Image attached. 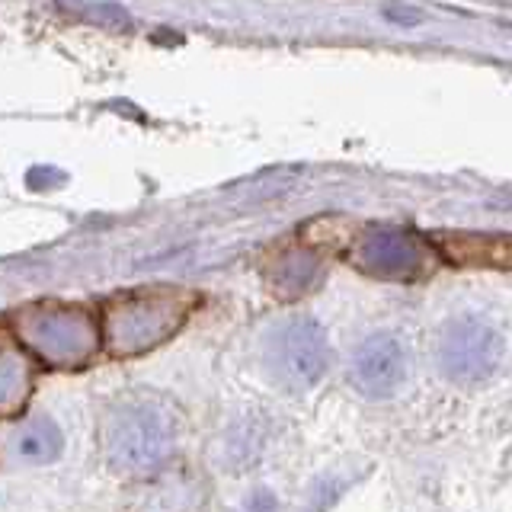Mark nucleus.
I'll list each match as a JSON object with an SVG mask.
<instances>
[{
  "instance_id": "f257e3e1",
  "label": "nucleus",
  "mask_w": 512,
  "mask_h": 512,
  "mask_svg": "<svg viewBox=\"0 0 512 512\" xmlns=\"http://www.w3.org/2000/svg\"><path fill=\"white\" fill-rule=\"evenodd\" d=\"M180 448V413L157 394L119 397L103 416V455L112 471L144 477L173 461Z\"/></svg>"
},
{
  "instance_id": "f03ea898",
  "label": "nucleus",
  "mask_w": 512,
  "mask_h": 512,
  "mask_svg": "<svg viewBox=\"0 0 512 512\" xmlns=\"http://www.w3.org/2000/svg\"><path fill=\"white\" fill-rule=\"evenodd\" d=\"M196 298L180 288H144L116 298L103 314V343L112 356H141L186 324Z\"/></svg>"
},
{
  "instance_id": "7ed1b4c3",
  "label": "nucleus",
  "mask_w": 512,
  "mask_h": 512,
  "mask_svg": "<svg viewBox=\"0 0 512 512\" xmlns=\"http://www.w3.org/2000/svg\"><path fill=\"white\" fill-rule=\"evenodd\" d=\"M263 372L288 394L314 391L330 368V343L314 317H285L272 324L260 346Z\"/></svg>"
},
{
  "instance_id": "20e7f679",
  "label": "nucleus",
  "mask_w": 512,
  "mask_h": 512,
  "mask_svg": "<svg viewBox=\"0 0 512 512\" xmlns=\"http://www.w3.org/2000/svg\"><path fill=\"white\" fill-rule=\"evenodd\" d=\"M16 336L48 365H84L103 333L96 320L74 304H32L16 314Z\"/></svg>"
},
{
  "instance_id": "39448f33",
  "label": "nucleus",
  "mask_w": 512,
  "mask_h": 512,
  "mask_svg": "<svg viewBox=\"0 0 512 512\" xmlns=\"http://www.w3.org/2000/svg\"><path fill=\"white\" fill-rule=\"evenodd\" d=\"M503 362V336L484 317L458 314L439 330V372L458 388H477Z\"/></svg>"
},
{
  "instance_id": "423d86ee",
  "label": "nucleus",
  "mask_w": 512,
  "mask_h": 512,
  "mask_svg": "<svg viewBox=\"0 0 512 512\" xmlns=\"http://www.w3.org/2000/svg\"><path fill=\"white\" fill-rule=\"evenodd\" d=\"M349 260L365 276L384 282H423L436 269L439 253L432 240H423L400 228H368L359 234Z\"/></svg>"
},
{
  "instance_id": "0eeeda50",
  "label": "nucleus",
  "mask_w": 512,
  "mask_h": 512,
  "mask_svg": "<svg viewBox=\"0 0 512 512\" xmlns=\"http://www.w3.org/2000/svg\"><path fill=\"white\" fill-rule=\"evenodd\" d=\"M407 378V352L394 333H368L346 359L349 388L365 400H388Z\"/></svg>"
},
{
  "instance_id": "6e6552de",
  "label": "nucleus",
  "mask_w": 512,
  "mask_h": 512,
  "mask_svg": "<svg viewBox=\"0 0 512 512\" xmlns=\"http://www.w3.org/2000/svg\"><path fill=\"white\" fill-rule=\"evenodd\" d=\"M439 260L452 266H484L512 272V234H480V231H452L432 240Z\"/></svg>"
},
{
  "instance_id": "1a4fd4ad",
  "label": "nucleus",
  "mask_w": 512,
  "mask_h": 512,
  "mask_svg": "<svg viewBox=\"0 0 512 512\" xmlns=\"http://www.w3.org/2000/svg\"><path fill=\"white\" fill-rule=\"evenodd\" d=\"M266 279L276 295L298 298V295H308L311 288L324 279V263H320V256L308 247H288L266 263Z\"/></svg>"
},
{
  "instance_id": "9d476101",
  "label": "nucleus",
  "mask_w": 512,
  "mask_h": 512,
  "mask_svg": "<svg viewBox=\"0 0 512 512\" xmlns=\"http://www.w3.org/2000/svg\"><path fill=\"white\" fill-rule=\"evenodd\" d=\"M32 388L29 362L20 352L4 349L0 352V416H16L26 407V397Z\"/></svg>"
},
{
  "instance_id": "9b49d317",
  "label": "nucleus",
  "mask_w": 512,
  "mask_h": 512,
  "mask_svg": "<svg viewBox=\"0 0 512 512\" xmlns=\"http://www.w3.org/2000/svg\"><path fill=\"white\" fill-rule=\"evenodd\" d=\"M61 448H64L61 429L55 420H48V416H32V420L20 429V436H16V452L32 464L55 461L61 455Z\"/></svg>"
},
{
  "instance_id": "f8f14e48",
  "label": "nucleus",
  "mask_w": 512,
  "mask_h": 512,
  "mask_svg": "<svg viewBox=\"0 0 512 512\" xmlns=\"http://www.w3.org/2000/svg\"><path fill=\"white\" fill-rule=\"evenodd\" d=\"M84 13L93 16V20L103 23V26H116V29L128 26V13L122 7H116V4H96V7H87Z\"/></svg>"
},
{
  "instance_id": "ddd939ff",
  "label": "nucleus",
  "mask_w": 512,
  "mask_h": 512,
  "mask_svg": "<svg viewBox=\"0 0 512 512\" xmlns=\"http://www.w3.org/2000/svg\"><path fill=\"white\" fill-rule=\"evenodd\" d=\"M381 13H384V20H391V23H397V26H407V29L426 20V16H423L420 10H413V7H397V4H394V7H384Z\"/></svg>"
}]
</instances>
